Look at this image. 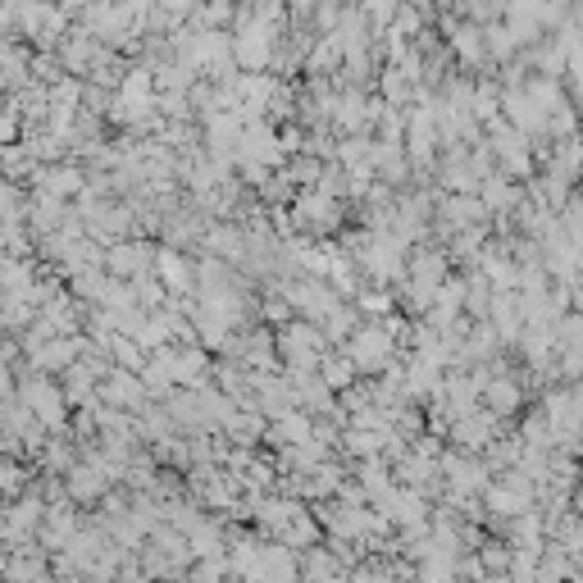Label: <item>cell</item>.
Segmentation results:
<instances>
[{
    "mask_svg": "<svg viewBox=\"0 0 583 583\" xmlns=\"http://www.w3.org/2000/svg\"><path fill=\"white\" fill-rule=\"evenodd\" d=\"M392 319L388 324H369L360 328V333H351L347 338V356L356 360V369H365V374H383L388 365H397L392 360Z\"/></svg>",
    "mask_w": 583,
    "mask_h": 583,
    "instance_id": "obj_1",
    "label": "cell"
},
{
    "mask_svg": "<svg viewBox=\"0 0 583 583\" xmlns=\"http://www.w3.org/2000/svg\"><path fill=\"white\" fill-rule=\"evenodd\" d=\"M492 433H497V415L492 410H470V415H461V420L451 424V438H456V447L461 451H488Z\"/></svg>",
    "mask_w": 583,
    "mask_h": 583,
    "instance_id": "obj_2",
    "label": "cell"
},
{
    "mask_svg": "<svg viewBox=\"0 0 583 583\" xmlns=\"http://www.w3.org/2000/svg\"><path fill=\"white\" fill-rule=\"evenodd\" d=\"M520 383H511V379H492L488 388H483V401H488V410L502 420V415H515L520 410Z\"/></svg>",
    "mask_w": 583,
    "mask_h": 583,
    "instance_id": "obj_3",
    "label": "cell"
},
{
    "mask_svg": "<svg viewBox=\"0 0 583 583\" xmlns=\"http://www.w3.org/2000/svg\"><path fill=\"white\" fill-rule=\"evenodd\" d=\"M479 561L488 574H511V561H515V543H483L479 547Z\"/></svg>",
    "mask_w": 583,
    "mask_h": 583,
    "instance_id": "obj_4",
    "label": "cell"
},
{
    "mask_svg": "<svg viewBox=\"0 0 583 583\" xmlns=\"http://www.w3.org/2000/svg\"><path fill=\"white\" fill-rule=\"evenodd\" d=\"M461 583H470V579H461ZM474 583H488V579H474Z\"/></svg>",
    "mask_w": 583,
    "mask_h": 583,
    "instance_id": "obj_5",
    "label": "cell"
}]
</instances>
